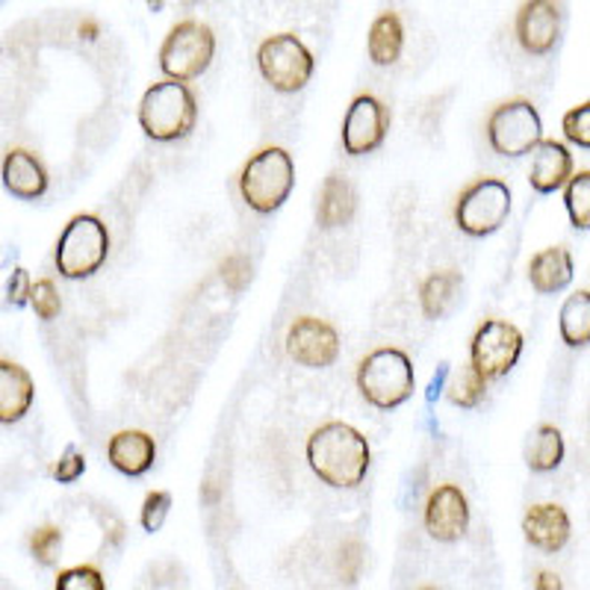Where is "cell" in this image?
Wrapping results in <instances>:
<instances>
[{"instance_id":"11","label":"cell","mask_w":590,"mask_h":590,"mask_svg":"<svg viewBox=\"0 0 590 590\" xmlns=\"http://www.w3.org/2000/svg\"><path fill=\"white\" fill-rule=\"evenodd\" d=\"M390 130V112L376 94H358L342 119V148L349 157L372 154L384 146Z\"/></svg>"},{"instance_id":"6","label":"cell","mask_w":590,"mask_h":590,"mask_svg":"<svg viewBox=\"0 0 590 590\" xmlns=\"http://www.w3.org/2000/svg\"><path fill=\"white\" fill-rule=\"evenodd\" d=\"M216 57V36L213 30L196 18H187L169 30V36L160 44V71L166 80H187L201 78Z\"/></svg>"},{"instance_id":"31","label":"cell","mask_w":590,"mask_h":590,"mask_svg":"<svg viewBox=\"0 0 590 590\" xmlns=\"http://www.w3.org/2000/svg\"><path fill=\"white\" fill-rule=\"evenodd\" d=\"M60 547H62V529H57V526H42V529H36L33 534H30V552H33V558L39 564L51 567L57 552H60Z\"/></svg>"},{"instance_id":"7","label":"cell","mask_w":590,"mask_h":590,"mask_svg":"<svg viewBox=\"0 0 590 590\" xmlns=\"http://www.w3.org/2000/svg\"><path fill=\"white\" fill-rule=\"evenodd\" d=\"M257 69L274 92L296 94L310 83L317 60L299 36L278 33L257 48Z\"/></svg>"},{"instance_id":"14","label":"cell","mask_w":590,"mask_h":590,"mask_svg":"<svg viewBox=\"0 0 590 590\" xmlns=\"http://www.w3.org/2000/svg\"><path fill=\"white\" fill-rule=\"evenodd\" d=\"M426 529L440 543H454L470 529V502L458 484H437L426 502Z\"/></svg>"},{"instance_id":"12","label":"cell","mask_w":590,"mask_h":590,"mask_svg":"<svg viewBox=\"0 0 590 590\" xmlns=\"http://www.w3.org/2000/svg\"><path fill=\"white\" fill-rule=\"evenodd\" d=\"M287 354L299 367L326 369L340 358V334L326 319L301 317L287 331Z\"/></svg>"},{"instance_id":"22","label":"cell","mask_w":590,"mask_h":590,"mask_svg":"<svg viewBox=\"0 0 590 590\" xmlns=\"http://www.w3.org/2000/svg\"><path fill=\"white\" fill-rule=\"evenodd\" d=\"M367 48L369 60L376 62V66H396L404 48L402 18L396 16V12H381L372 21V27H369Z\"/></svg>"},{"instance_id":"8","label":"cell","mask_w":590,"mask_h":590,"mask_svg":"<svg viewBox=\"0 0 590 590\" xmlns=\"http://www.w3.org/2000/svg\"><path fill=\"white\" fill-rule=\"evenodd\" d=\"M511 216V189L497 178H481L463 189L454 204V224L467 237H490Z\"/></svg>"},{"instance_id":"33","label":"cell","mask_w":590,"mask_h":590,"mask_svg":"<svg viewBox=\"0 0 590 590\" xmlns=\"http://www.w3.org/2000/svg\"><path fill=\"white\" fill-rule=\"evenodd\" d=\"M83 472H86L83 452H80L78 446H69L60 461L53 463L51 476L57 481H60V484H74V481H78L80 476H83Z\"/></svg>"},{"instance_id":"32","label":"cell","mask_w":590,"mask_h":590,"mask_svg":"<svg viewBox=\"0 0 590 590\" xmlns=\"http://www.w3.org/2000/svg\"><path fill=\"white\" fill-rule=\"evenodd\" d=\"M561 128H564V137L573 142V146L590 148V103H579L573 110L567 112L564 121H561Z\"/></svg>"},{"instance_id":"20","label":"cell","mask_w":590,"mask_h":590,"mask_svg":"<svg viewBox=\"0 0 590 590\" xmlns=\"http://www.w3.org/2000/svg\"><path fill=\"white\" fill-rule=\"evenodd\" d=\"M573 254L564 246H552L543 249L529 260V281L540 296H556V292L567 290L573 281Z\"/></svg>"},{"instance_id":"10","label":"cell","mask_w":590,"mask_h":590,"mask_svg":"<svg viewBox=\"0 0 590 590\" xmlns=\"http://www.w3.org/2000/svg\"><path fill=\"white\" fill-rule=\"evenodd\" d=\"M522 331L506 319H484L470 342V367L484 381L506 378L522 354Z\"/></svg>"},{"instance_id":"13","label":"cell","mask_w":590,"mask_h":590,"mask_svg":"<svg viewBox=\"0 0 590 590\" xmlns=\"http://www.w3.org/2000/svg\"><path fill=\"white\" fill-rule=\"evenodd\" d=\"M517 42L531 57H543L556 48L561 36V7L558 0H526L513 24Z\"/></svg>"},{"instance_id":"24","label":"cell","mask_w":590,"mask_h":590,"mask_svg":"<svg viewBox=\"0 0 590 590\" xmlns=\"http://www.w3.org/2000/svg\"><path fill=\"white\" fill-rule=\"evenodd\" d=\"M558 328H561V340L570 349H582L590 342V292L579 290L573 296H567L561 304V317H558Z\"/></svg>"},{"instance_id":"4","label":"cell","mask_w":590,"mask_h":590,"mask_svg":"<svg viewBox=\"0 0 590 590\" xmlns=\"http://www.w3.org/2000/svg\"><path fill=\"white\" fill-rule=\"evenodd\" d=\"M292 187H296V163L278 146L257 151L240 171L242 201L260 216L281 210L283 201L292 196Z\"/></svg>"},{"instance_id":"39","label":"cell","mask_w":590,"mask_h":590,"mask_svg":"<svg viewBox=\"0 0 590 590\" xmlns=\"http://www.w3.org/2000/svg\"><path fill=\"white\" fill-rule=\"evenodd\" d=\"M146 3L151 12H163V7H166V0H146Z\"/></svg>"},{"instance_id":"28","label":"cell","mask_w":590,"mask_h":590,"mask_svg":"<svg viewBox=\"0 0 590 590\" xmlns=\"http://www.w3.org/2000/svg\"><path fill=\"white\" fill-rule=\"evenodd\" d=\"M27 304H30V308L36 310V317L44 319V322L60 317L62 299L57 283H53L51 278H39L36 283H30V301H27Z\"/></svg>"},{"instance_id":"17","label":"cell","mask_w":590,"mask_h":590,"mask_svg":"<svg viewBox=\"0 0 590 590\" xmlns=\"http://www.w3.org/2000/svg\"><path fill=\"white\" fill-rule=\"evenodd\" d=\"M522 534L534 549L556 556L570 540V517H567L564 508L552 506V502L531 506L522 517Z\"/></svg>"},{"instance_id":"2","label":"cell","mask_w":590,"mask_h":590,"mask_svg":"<svg viewBox=\"0 0 590 590\" xmlns=\"http://www.w3.org/2000/svg\"><path fill=\"white\" fill-rule=\"evenodd\" d=\"M198 101L196 92L180 80H160L148 86L139 101V128L154 142H178L196 128Z\"/></svg>"},{"instance_id":"16","label":"cell","mask_w":590,"mask_h":590,"mask_svg":"<svg viewBox=\"0 0 590 590\" xmlns=\"http://www.w3.org/2000/svg\"><path fill=\"white\" fill-rule=\"evenodd\" d=\"M529 154V183L534 192L552 196L558 189H564V183L570 180V174H573V154L567 151V146H561L556 139H540Z\"/></svg>"},{"instance_id":"37","label":"cell","mask_w":590,"mask_h":590,"mask_svg":"<svg viewBox=\"0 0 590 590\" xmlns=\"http://www.w3.org/2000/svg\"><path fill=\"white\" fill-rule=\"evenodd\" d=\"M534 590H564V584H561V579H558L556 573L543 570V573H538V579H534Z\"/></svg>"},{"instance_id":"5","label":"cell","mask_w":590,"mask_h":590,"mask_svg":"<svg viewBox=\"0 0 590 590\" xmlns=\"http://www.w3.org/2000/svg\"><path fill=\"white\" fill-rule=\"evenodd\" d=\"M110 257V231L107 224L92 213L71 216L57 240V269L69 281L92 278Z\"/></svg>"},{"instance_id":"35","label":"cell","mask_w":590,"mask_h":590,"mask_svg":"<svg viewBox=\"0 0 590 590\" xmlns=\"http://www.w3.org/2000/svg\"><path fill=\"white\" fill-rule=\"evenodd\" d=\"M360 567H363V547L360 540H346L340 547V576L342 582H358Z\"/></svg>"},{"instance_id":"34","label":"cell","mask_w":590,"mask_h":590,"mask_svg":"<svg viewBox=\"0 0 590 590\" xmlns=\"http://www.w3.org/2000/svg\"><path fill=\"white\" fill-rule=\"evenodd\" d=\"M222 281L231 287L233 292H242L251 281V263L246 254H231L222 263Z\"/></svg>"},{"instance_id":"41","label":"cell","mask_w":590,"mask_h":590,"mask_svg":"<svg viewBox=\"0 0 590 590\" xmlns=\"http://www.w3.org/2000/svg\"><path fill=\"white\" fill-rule=\"evenodd\" d=\"M3 3H7V0H0V7H3Z\"/></svg>"},{"instance_id":"29","label":"cell","mask_w":590,"mask_h":590,"mask_svg":"<svg viewBox=\"0 0 590 590\" xmlns=\"http://www.w3.org/2000/svg\"><path fill=\"white\" fill-rule=\"evenodd\" d=\"M57 590H107V579L98 567L78 564L57 576Z\"/></svg>"},{"instance_id":"36","label":"cell","mask_w":590,"mask_h":590,"mask_svg":"<svg viewBox=\"0 0 590 590\" xmlns=\"http://www.w3.org/2000/svg\"><path fill=\"white\" fill-rule=\"evenodd\" d=\"M30 274H27V269H12V278H9L7 283V299L12 308H24L27 301H30Z\"/></svg>"},{"instance_id":"38","label":"cell","mask_w":590,"mask_h":590,"mask_svg":"<svg viewBox=\"0 0 590 590\" xmlns=\"http://www.w3.org/2000/svg\"><path fill=\"white\" fill-rule=\"evenodd\" d=\"M80 39H86V42H94L98 39V21H92V18H86L83 24L78 27Z\"/></svg>"},{"instance_id":"25","label":"cell","mask_w":590,"mask_h":590,"mask_svg":"<svg viewBox=\"0 0 590 590\" xmlns=\"http://www.w3.org/2000/svg\"><path fill=\"white\" fill-rule=\"evenodd\" d=\"M564 461V437L556 426H540L526 446V463L534 472H552Z\"/></svg>"},{"instance_id":"15","label":"cell","mask_w":590,"mask_h":590,"mask_svg":"<svg viewBox=\"0 0 590 590\" xmlns=\"http://www.w3.org/2000/svg\"><path fill=\"white\" fill-rule=\"evenodd\" d=\"M0 180L9 196L21 201H36L48 192V169L27 148H9L0 163Z\"/></svg>"},{"instance_id":"1","label":"cell","mask_w":590,"mask_h":590,"mask_svg":"<svg viewBox=\"0 0 590 590\" xmlns=\"http://www.w3.org/2000/svg\"><path fill=\"white\" fill-rule=\"evenodd\" d=\"M369 452L367 437L349 422H326L308 437V463L317 479L328 488H358L367 479Z\"/></svg>"},{"instance_id":"9","label":"cell","mask_w":590,"mask_h":590,"mask_svg":"<svg viewBox=\"0 0 590 590\" xmlns=\"http://www.w3.org/2000/svg\"><path fill=\"white\" fill-rule=\"evenodd\" d=\"M488 142L499 157H522L543 139V121L538 107L526 98L493 107L488 116Z\"/></svg>"},{"instance_id":"26","label":"cell","mask_w":590,"mask_h":590,"mask_svg":"<svg viewBox=\"0 0 590 590\" xmlns=\"http://www.w3.org/2000/svg\"><path fill=\"white\" fill-rule=\"evenodd\" d=\"M564 207L576 231L590 228V171L582 169L579 174H570L564 183Z\"/></svg>"},{"instance_id":"21","label":"cell","mask_w":590,"mask_h":590,"mask_svg":"<svg viewBox=\"0 0 590 590\" xmlns=\"http://www.w3.org/2000/svg\"><path fill=\"white\" fill-rule=\"evenodd\" d=\"M354 210H358L354 187L340 174H328L326 183H322V192H319V224L322 228H342V224H349L354 219Z\"/></svg>"},{"instance_id":"40","label":"cell","mask_w":590,"mask_h":590,"mask_svg":"<svg viewBox=\"0 0 590 590\" xmlns=\"http://www.w3.org/2000/svg\"><path fill=\"white\" fill-rule=\"evenodd\" d=\"M420 590H440V588H420Z\"/></svg>"},{"instance_id":"30","label":"cell","mask_w":590,"mask_h":590,"mask_svg":"<svg viewBox=\"0 0 590 590\" xmlns=\"http://www.w3.org/2000/svg\"><path fill=\"white\" fill-rule=\"evenodd\" d=\"M171 511V493L166 490H151L142 502V511H139V522H142V529L148 534H157V531L163 529L166 517Z\"/></svg>"},{"instance_id":"19","label":"cell","mask_w":590,"mask_h":590,"mask_svg":"<svg viewBox=\"0 0 590 590\" xmlns=\"http://www.w3.org/2000/svg\"><path fill=\"white\" fill-rule=\"evenodd\" d=\"M36 384L33 376L16 360H0V426L24 420L33 408Z\"/></svg>"},{"instance_id":"27","label":"cell","mask_w":590,"mask_h":590,"mask_svg":"<svg viewBox=\"0 0 590 590\" xmlns=\"http://www.w3.org/2000/svg\"><path fill=\"white\" fill-rule=\"evenodd\" d=\"M488 393V381L476 372L472 367H463L461 376H454V381L449 384L446 396H449V402L458 404V408H479L481 399Z\"/></svg>"},{"instance_id":"23","label":"cell","mask_w":590,"mask_h":590,"mask_svg":"<svg viewBox=\"0 0 590 590\" xmlns=\"http://www.w3.org/2000/svg\"><path fill=\"white\" fill-rule=\"evenodd\" d=\"M458 290H461V272L443 269V272L428 274L420 287V308L426 319H443L454 308Z\"/></svg>"},{"instance_id":"3","label":"cell","mask_w":590,"mask_h":590,"mask_svg":"<svg viewBox=\"0 0 590 590\" xmlns=\"http://www.w3.org/2000/svg\"><path fill=\"white\" fill-rule=\"evenodd\" d=\"M358 390L369 404H376L381 411H393L404 404L417 390L411 358L393 346L369 351L358 367Z\"/></svg>"},{"instance_id":"18","label":"cell","mask_w":590,"mask_h":590,"mask_svg":"<svg viewBox=\"0 0 590 590\" xmlns=\"http://www.w3.org/2000/svg\"><path fill=\"white\" fill-rule=\"evenodd\" d=\"M107 461L121 476H130V479L146 476L157 461L154 437L148 434V431H139V428H128V431L112 434L110 443H107Z\"/></svg>"}]
</instances>
